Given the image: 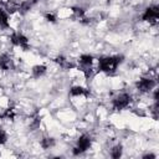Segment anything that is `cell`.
Instances as JSON below:
<instances>
[{"mask_svg":"<svg viewBox=\"0 0 159 159\" xmlns=\"http://www.w3.org/2000/svg\"><path fill=\"white\" fill-rule=\"evenodd\" d=\"M53 61H55L61 68H63V70H71V68H75V67H76V65H73L71 61H68V60H67L65 56H62V55L55 57Z\"/></svg>","mask_w":159,"mask_h":159,"instance_id":"8fae6325","label":"cell"},{"mask_svg":"<svg viewBox=\"0 0 159 159\" xmlns=\"http://www.w3.org/2000/svg\"><path fill=\"white\" fill-rule=\"evenodd\" d=\"M6 142H7V134L2 128H0V147L4 145Z\"/></svg>","mask_w":159,"mask_h":159,"instance_id":"ac0fdd59","label":"cell"},{"mask_svg":"<svg viewBox=\"0 0 159 159\" xmlns=\"http://www.w3.org/2000/svg\"><path fill=\"white\" fill-rule=\"evenodd\" d=\"M45 20H47L48 22L55 24V22L57 21V17H56V15L52 14V12H46V14H45Z\"/></svg>","mask_w":159,"mask_h":159,"instance_id":"d6986e66","label":"cell"},{"mask_svg":"<svg viewBox=\"0 0 159 159\" xmlns=\"http://www.w3.org/2000/svg\"><path fill=\"white\" fill-rule=\"evenodd\" d=\"M158 19H159V6L157 5L148 6L142 14V20L149 22L150 25H155L158 22Z\"/></svg>","mask_w":159,"mask_h":159,"instance_id":"8992f818","label":"cell"},{"mask_svg":"<svg viewBox=\"0 0 159 159\" xmlns=\"http://www.w3.org/2000/svg\"><path fill=\"white\" fill-rule=\"evenodd\" d=\"M130 103H132V96L125 92L117 94L112 101V106L116 111H123V109L128 108Z\"/></svg>","mask_w":159,"mask_h":159,"instance_id":"3957f363","label":"cell"},{"mask_svg":"<svg viewBox=\"0 0 159 159\" xmlns=\"http://www.w3.org/2000/svg\"><path fill=\"white\" fill-rule=\"evenodd\" d=\"M122 153H123V147L120 144H117L114 147L111 148V152H109V155L113 158V159H118L122 157Z\"/></svg>","mask_w":159,"mask_h":159,"instance_id":"2e32d148","label":"cell"},{"mask_svg":"<svg viewBox=\"0 0 159 159\" xmlns=\"http://www.w3.org/2000/svg\"><path fill=\"white\" fill-rule=\"evenodd\" d=\"M122 61H123V56L119 55L102 56L98 58V71L111 76L117 71V67L122 63Z\"/></svg>","mask_w":159,"mask_h":159,"instance_id":"6da1fadb","label":"cell"},{"mask_svg":"<svg viewBox=\"0 0 159 159\" xmlns=\"http://www.w3.org/2000/svg\"><path fill=\"white\" fill-rule=\"evenodd\" d=\"M92 145V138L88 134H82L78 137L76 147L72 149V154L73 155H81L84 152H87Z\"/></svg>","mask_w":159,"mask_h":159,"instance_id":"7a4b0ae2","label":"cell"},{"mask_svg":"<svg viewBox=\"0 0 159 159\" xmlns=\"http://www.w3.org/2000/svg\"><path fill=\"white\" fill-rule=\"evenodd\" d=\"M94 57L89 53H83L78 58V68L84 73V76L88 78L92 72V65H93Z\"/></svg>","mask_w":159,"mask_h":159,"instance_id":"277c9868","label":"cell"},{"mask_svg":"<svg viewBox=\"0 0 159 159\" xmlns=\"http://www.w3.org/2000/svg\"><path fill=\"white\" fill-rule=\"evenodd\" d=\"M155 157H157L155 154H152V153H148V154H144V155H143V159H148V158H149V159H154Z\"/></svg>","mask_w":159,"mask_h":159,"instance_id":"ffe728a7","label":"cell"},{"mask_svg":"<svg viewBox=\"0 0 159 159\" xmlns=\"http://www.w3.org/2000/svg\"><path fill=\"white\" fill-rule=\"evenodd\" d=\"M10 41L14 46L21 47L24 51L29 50V39L21 32H12L10 36Z\"/></svg>","mask_w":159,"mask_h":159,"instance_id":"52a82bcc","label":"cell"},{"mask_svg":"<svg viewBox=\"0 0 159 159\" xmlns=\"http://www.w3.org/2000/svg\"><path fill=\"white\" fill-rule=\"evenodd\" d=\"M0 68L5 72L14 70V60L9 53L0 55Z\"/></svg>","mask_w":159,"mask_h":159,"instance_id":"ba28073f","label":"cell"},{"mask_svg":"<svg viewBox=\"0 0 159 159\" xmlns=\"http://www.w3.org/2000/svg\"><path fill=\"white\" fill-rule=\"evenodd\" d=\"M55 144H56V139L52 137H43L40 142V145L42 149H50V148L55 147Z\"/></svg>","mask_w":159,"mask_h":159,"instance_id":"5bb4252c","label":"cell"},{"mask_svg":"<svg viewBox=\"0 0 159 159\" xmlns=\"http://www.w3.org/2000/svg\"><path fill=\"white\" fill-rule=\"evenodd\" d=\"M71 11H72V15L75 19H78V20H82L84 17V14H86V10L81 6H72L71 7Z\"/></svg>","mask_w":159,"mask_h":159,"instance_id":"9a60e30c","label":"cell"},{"mask_svg":"<svg viewBox=\"0 0 159 159\" xmlns=\"http://www.w3.org/2000/svg\"><path fill=\"white\" fill-rule=\"evenodd\" d=\"M9 27V14L5 11V9H0V30H7Z\"/></svg>","mask_w":159,"mask_h":159,"instance_id":"4fadbf2b","label":"cell"},{"mask_svg":"<svg viewBox=\"0 0 159 159\" xmlns=\"http://www.w3.org/2000/svg\"><path fill=\"white\" fill-rule=\"evenodd\" d=\"M155 86H157L155 80L149 77H142L135 82V88L140 93H149L155 88Z\"/></svg>","mask_w":159,"mask_h":159,"instance_id":"5b68a950","label":"cell"},{"mask_svg":"<svg viewBox=\"0 0 159 159\" xmlns=\"http://www.w3.org/2000/svg\"><path fill=\"white\" fill-rule=\"evenodd\" d=\"M46 72H47V67L45 65H35L31 70V73H32L34 78H40V77L45 76Z\"/></svg>","mask_w":159,"mask_h":159,"instance_id":"7c38bea8","label":"cell"},{"mask_svg":"<svg viewBox=\"0 0 159 159\" xmlns=\"http://www.w3.org/2000/svg\"><path fill=\"white\" fill-rule=\"evenodd\" d=\"M70 96L71 97H80V96L89 97L91 92H89V89H87V88H84L82 86H72L70 88Z\"/></svg>","mask_w":159,"mask_h":159,"instance_id":"9c48e42d","label":"cell"},{"mask_svg":"<svg viewBox=\"0 0 159 159\" xmlns=\"http://www.w3.org/2000/svg\"><path fill=\"white\" fill-rule=\"evenodd\" d=\"M39 0H22L20 4H19V9H17V12L20 15H25L27 14L32 7Z\"/></svg>","mask_w":159,"mask_h":159,"instance_id":"30bf717a","label":"cell"},{"mask_svg":"<svg viewBox=\"0 0 159 159\" xmlns=\"http://www.w3.org/2000/svg\"><path fill=\"white\" fill-rule=\"evenodd\" d=\"M40 124H41V118L39 116H35L34 118H31L29 128H30V130H35V129H37L40 127Z\"/></svg>","mask_w":159,"mask_h":159,"instance_id":"e0dca14e","label":"cell"}]
</instances>
